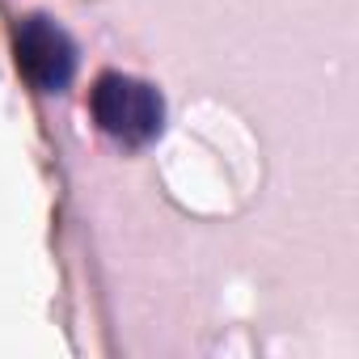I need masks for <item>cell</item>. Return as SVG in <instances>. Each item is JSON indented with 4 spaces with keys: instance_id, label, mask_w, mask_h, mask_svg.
I'll return each mask as SVG.
<instances>
[{
    "instance_id": "cell-1",
    "label": "cell",
    "mask_w": 359,
    "mask_h": 359,
    "mask_svg": "<svg viewBox=\"0 0 359 359\" xmlns=\"http://www.w3.org/2000/svg\"><path fill=\"white\" fill-rule=\"evenodd\" d=\"M89 110H93V123L102 127V135H110L118 148H144L165 127L161 93L135 76H123V72L97 76Z\"/></svg>"
},
{
    "instance_id": "cell-2",
    "label": "cell",
    "mask_w": 359,
    "mask_h": 359,
    "mask_svg": "<svg viewBox=\"0 0 359 359\" xmlns=\"http://www.w3.org/2000/svg\"><path fill=\"white\" fill-rule=\"evenodd\" d=\"M13 51H18V68L22 76L39 89V93H64L76 76V47L72 39L47 22V18H30L18 26L13 34Z\"/></svg>"
}]
</instances>
